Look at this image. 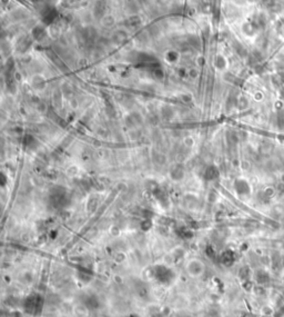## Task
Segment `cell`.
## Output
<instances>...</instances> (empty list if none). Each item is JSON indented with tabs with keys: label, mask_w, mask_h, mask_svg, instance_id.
<instances>
[{
	"label": "cell",
	"mask_w": 284,
	"mask_h": 317,
	"mask_svg": "<svg viewBox=\"0 0 284 317\" xmlns=\"http://www.w3.org/2000/svg\"><path fill=\"white\" fill-rule=\"evenodd\" d=\"M188 269H189L191 274H193V271L196 269V276H198V275H200L203 271L204 267H203V265L201 264L200 260H191L189 263V265H188Z\"/></svg>",
	"instance_id": "1"
},
{
	"label": "cell",
	"mask_w": 284,
	"mask_h": 317,
	"mask_svg": "<svg viewBox=\"0 0 284 317\" xmlns=\"http://www.w3.org/2000/svg\"><path fill=\"white\" fill-rule=\"evenodd\" d=\"M235 189L238 191L239 194L241 195H246L250 193V187H249V184H247L245 180H236L235 182Z\"/></svg>",
	"instance_id": "2"
},
{
	"label": "cell",
	"mask_w": 284,
	"mask_h": 317,
	"mask_svg": "<svg viewBox=\"0 0 284 317\" xmlns=\"http://www.w3.org/2000/svg\"><path fill=\"white\" fill-rule=\"evenodd\" d=\"M257 279H259V282H261V283H264V282H268V280H269V276H268V274L264 273V271H259Z\"/></svg>",
	"instance_id": "3"
},
{
	"label": "cell",
	"mask_w": 284,
	"mask_h": 317,
	"mask_svg": "<svg viewBox=\"0 0 284 317\" xmlns=\"http://www.w3.org/2000/svg\"><path fill=\"white\" fill-rule=\"evenodd\" d=\"M278 123L280 128H284V111H280L278 115Z\"/></svg>",
	"instance_id": "4"
},
{
	"label": "cell",
	"mask_w": 284,
	"mask_h": 317,
	"mask_svg": "<svg viewBox=\"0 0 284 317\" xmlns=\"http://www.w3.org/2000/svg\"><path fill=\"white\" fill-rule=\"evenodd\" d=\"M276 189H278V191L280 193V194H283V193H284V182L279 184L278 187H276Z\"/></svg>",
	"instance_id": "5"
},
{
	"label": "cell",
	"mask_w": 284,
	"mask_h": 317,
	"mask_svg": "<svg viewBox=\"0 0 284 317\" xmlns=\"http://www.w3.org/2000/svg\"><path fill=\"white\" fill-rule=\"evenodd\" d=\"M281 96L284 98V88H282L281 89Z\"/></svg>",
	"instance_id": "6"
},
{
	"label": "cell",
	"mask_w": 284,
	"mask_h": 317,
	"mask_svg": "<svg viewBox=\"0 0 284 317\" xmlns=\"http://www.w3.org/2000/svg\"><path fill=\"white\" fill-rule=\"evenodd\" d=\"M282 182H284V174H283V176H282Z\"/></svg>",
	"instance_id": "7"
}]
</instances>
